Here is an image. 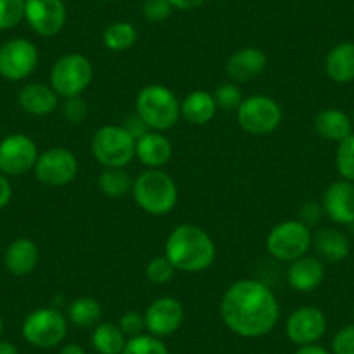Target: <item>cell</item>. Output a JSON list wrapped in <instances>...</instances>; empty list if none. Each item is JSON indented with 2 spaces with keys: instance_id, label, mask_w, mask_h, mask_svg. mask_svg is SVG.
Wrapping results in <instances>:
<instances>
[{
  "instance_id": "4fadbf2b",
  "label": "cell",
  "mask_w": 354,
  "mask_h": 354,
  "mask_svg": "<svg viewBox=\"0 0 354 354\" xmlns=\"http://www.w3.org/2000/svg\"><path fill=\"white\" fill-rule=\"evenodd\" d=\"M25 19L40 37H56L66 25V6L63 0H26Z\"/></svg>"
},
{
  "instance_id": "cb8c5ba5",
  "label": "cell",
  "mask_w": 354,
  "mask_h": 354,
  "mask_svg": "<svg viewBox=\"0 0 354 354\" xmlns=\"http://www.w3.org/2000/svg\"><path fill=\"white\" fill-rule=\"evenodd\" d=\"M217 113V104L214 94L209 91H192L181 101V117L192 125H205L214 120Z\"/></svg>"
},
{
  "instance_id": "e0dca14e",
  "label": "cell",
  "mask_w": 354,
  "mask_h": 354,
  "mask_svg": "<svg viewBox=\"0 0 354 354\" xmlns=\"http://www.w3.org/2000/svg\"><path fill=\"white\" fill-rule=\"evenodd\" d=\"M325 280V264L322 259L313 255H302L290 262L287 271V281L292 290L308 294L316 290Z\"/></svg>"
},
{
  "instance_id": "b9f144b4",
  "label": "cell",
  "mask_w": 354,
  "mask_h": 354,
  "mask_svg": "<svg viewBox=\"0 0 354 354\" xmlns=\"http://www.w3.org/2000/svg\"><path fill=\"white\" fill-rule=\"evenodd\" d=\"M169 2L174 9H179V11H193L205 4L207 0H169Z\"/></svg>"
},
{
  "instance_id": "7c38bea8",
  "label": "cell",
  "mask_w": 354,
  "mask_h": 354,
  "mask_svg": "<svg viewBox=\"0 0 354 354\" xmlns=\"http://www.w3.org/2000/svg\"><path fill=\"white\" fill-rule=\"evenodd\" d=\"M39 148L30 136L16 132L0 141V172L18 177L30 172L39 158Z\"/></svg>"
},
{
  "instance_id": "277c9868",
  "label": "cell",
  "mask_w": 354,
  "mask_h": 354,
  "mask_svg": "<svg viewBox=\"0 0 354 354\" xmlns=\"http://www.w3.org/2000/svg\"><path fill=\"white\" fill-rule=\"evenodd\" d=\"M136 115L149 131L165 132L176 127L181 118V101L165 85H146L136 97Z\"/></svg>"
},
{
  "instance_id": "ee69618b",
  "label": "cell",
  "mask_w": 354,
  "mask_h": 354,
  "mask_svg": "<svg viewBox=\"0 0 354 354\" xmlns=\"http://www.w3.org/2000/svg\"><path fill=\"white\" fill-rule=\"evenodd\" d=\"M59 354H85L84 347H80L78 344H64L63 347H61Z\"/></svg>"
},
{
  "instance_id": "8fae6325",
  "label": "cell",
  "mask_w": 354,
  "mask_h": 354,
  "mask_svg": "<svg viewBox=\"0 0 354 354\" xmlns=\"http://www.w3.org/2000/svg\"><path fill=\"white\" fill-rule=\"evenodd\" d=\"M37 181L50 188H63L75 181L78 160L68 148H49L40 153L33 167Z\"/></svg>"
},
{
  "instance_id": "9c48e42d",
  "label": "cell",
  "mask_w": 354,
  "mask_h": 354,
  "mask_svg": "<svg viewBox=\"0 0 354 354\" xmlns=\"http://www.w3.org/2000/svg\"><path fill=\"white\" fill-rule=\"evenodd\" d=\"M283 118L278 101L266 94H254L245 97L236 110L240 127L250 136H268L277 131Z\"/></svg>"
},
{
  "instance_id": "f1b7e54d",
  "label": "cell",
  "mask_w": 354,
  "mask_h": 354,
  "mask_svg": "<svg viewBox=\"0 0 354 354\" xmlns=\"http://www.w3.org/2000/svg\"><path fill=\"white\" fill-rule=\"evenodd\" d=\"M138 42V30L129 21H115L103 32V44L113 53H124Z\"/></svg>"
},
{
  "instance_id": "7dc6e473",
  "label": "cell",
  "mask_w": 354,
  "mask_h": 354,
  "mask_svg": "<svg viewBox=\"0 0 354 354\" xmlns=\"http://www.w3.org/2000/svg\"><path fill=\"white\" fill-rule=\"evenodd\" d=\"M101 2H111V0H101Z\"/></svg>"
},
{
  "instance_id": "ba28073f",
  "label": "cell",
  "mask_w": 354,
  "mask_h": 354,
  "mask_svg": "<svg viewBox=\"0 0 354 354\" xmlns=\"http://www.w3.org/2000/svg\"><path fill=\"white\" fill-rule=\"evenodd\" d=\"M313 245V234L309 226L302 221L290 219L277 224L268 233L266 248L277 261L292 262L309 252Z\"/></svg>"
},
{
  "instance_id": "ffe728a7",
  "label": "cell",
  "mask_w": 354,
  "mask_h": 354,
  "mask_svg": "<svg viewBox=\"0 0 354 354\" xmlns=\"http://www.w3.org/2000/svg\"><path fill=\"white\" fill-rule=\"evenodd\" d=\"M40 252L39 247L30 238H18V240L11 241L6 248L4 254V264L6 270L12 274V277H28L33 273V270L39 264Z\"/></svg>"
},
{
  "instance_id": "d590c367",
  "label": "cell",
  "mask_w": 354,
  "mask_h": 354,
  "mask_svg": "<svg viewBox=\"0 0 354 354\" xmlns=\"http://www.w3.org/2000/svg\"><path fill=\"white\" fill-rule=\"evenodd\" d=\"M172 6L169 0H145L142 4V16L146 21L162 23L172 15Z\"/></svg>"
},
{
  "instance_id": "9a60e30c",
  "label": "cell",
  "mask_w": 354,
  "mask_h": 354,
  "mask_svg": "<svg viewBox=\"0 0 354 354\" xmlns=\"http://www.w3.org/2000/svg\"><path fill=\"white\" fill-rule=\"evenodd\" d=\"M145 325L151 335L169 337L181 328L185 322V308L177 299L158 297L146 308Z\"/></svg>"
},
{
  "instance_id": "2e32d148",
  "label": "cell",
  "mask_w": 354,
  "mask_h": 354,
  "mask_svg": "<svg viewBox=\"0 0 354 354\" xmlns=\"http://www.w3.org/2000/svg\"><path fill=\"white\" fill-rule=\"evenodd\" d=\"M323 212L335 224H354V183L340 179L332 183L323 193Z\"/></svg>"
},
{
  "instance_id": "bcb514c9",
  "label": "cell",
  "mask_w": 354,
  "mask_h": 354,
  "mask_svg": "<svg viewBox=\"0 0 354 354\" xmlns=\"http://www.w3.org/2000/svg\"><path fill=\"white\" fill-rule=\"evenodd\" d=\"M2 330H4V319L0 316V335H2Z\"/></svg>"
},
{
  "instance_id": "5bb4252c",
  "label": "cell",
  "mask_w": 354,
  "mask_h": 354,
  "mask_svg": "<svg viewBox=\"0 0 354 354\" xmlns=\"http://www.w3.org/2000/svg\"><path fill=\"white\" fill-rule=\"evenodd\" d=\"M326 332V316L315 306H302L295 309L287 319L285 333L295 346L316 344Z\"/></svg>"
},
{
  "instance_id": "8992f818",
  "label": "cell",
  "mask_w": 354,
  "mask_h": 354,
  "mask_svg": "<svg viewBox=\"0 0 354 354\" xmlns=\"http://www.w3.org/2000/svg\"><path fill=\"white\" fill-rule=\"evenodd\" d=\"M94 66L88 57L80 53H68L54 63L49 82L54 93L59 97L80 96L88 85L93 84Z\"/></svg>"
},
{
  "instance_id": "d4e9b609",
  "label": "cell",
  "mask_w": 354,
  "mask_h": 354,
  "mask_svg": "<svg viewBox=\"0 0 354 354\" xmlns=\"http://www.w3.org/2000/svg\"><path fill=\"white\" fill-rule=\"evenodd\" d=\"M313 243H315L319 259L332 262V264L342 262L351 252L349 238L342 231L335 230V227H325V230L319 231L315 240H313Z\"/></svg>"
},
{
  "instance_id": "603a6c76",
  "label": "cell",
  "mask_w": 354,
  "mask_h": 354,
  "mask_svg": "<svg viewBox=\"0 0 354 354\" xmlns=\"http://www.w3.org/2000/svg\"><path fill=\"white\" fill-rule=\"evenodd\" d=\"M325 71L335 84H349L354 80V42H340L328 50L325 57Z\"/></svg>"
},
{
  "instance_id": "484cf974",
  "label": "cell",
  "mask_w": 354,
  "mask_h": 354,
  "mask_svg": "<svg viewBox=\"0 0 354 354\" xmlns=\"http://www.w3.org/2000/svg\"><path fill=\"white\" fill-rule=\"evenodd\" d=\"M91 342L100 354H122L127 339H125L120 326L115 325V323H97L94 326Z\"/></svg>"
},
{
  "instance_id": "52a82bcc",
  "label": "cell",
  "mask_w": 354,
  "mask_h": 354,
  "mask_svg": "<svg viewBox=\"0 0 354 354\" xmlns=\"http://www.w3.org/2000/svg\"><path fill=\"white\" fill-rule=\"evenodd\" d=\"M68 333L66 316L56 308H39L30 313L21 325V335L30 346L53 349L59 346Z\"/></svg>"
},
{
  "instance_id": "f546056e",
  "label": "cell",
  "mask_w": 354,
  "mask_h": 354,
  "mask_svg": "<svg viewBox=\"0 0 354 354\" xmlns=\"http://www.w3.org/2000/svg\"><path fill=\"white\" fill-rule=\"evenodd\" d=\"M122 354H170L167 346L160 337L151 333H139L127 339L125 349Z\"/></svg>"
},
{
  "instance_id": "60d3db41",
  "label": "cell",
  "mask_w": 354,
  "mask_h": 354,
  "mask_svg": "<svg viewBox=\"0 0 354 354\" xmlns=\"http://www.w3.org/2000/svg\"><path fill=\"white\" fill-rule=\"evenodd\" d=\"M12 200V185L9 181V177L0 172V210L11 203Z\"/></svg>"
},
{
  "instance_id": "ab89813d",
  "label": "cell",
  "mask_w": 354,
  "mask_h": 354,
  "mask_svg": "<svg viewBox=\"0 0 354 354\" xmlns=\"http://www.w3.org/2000/svg\"><path fill=\"white\" fill-rule=\"evenodd\" d=\"M122 125H124L125 131H127L129 134H131L132 138L136 139V141H138L139 138H142L146 132H149L148 125H146L145 122L141 120V117H139V115H136V113L129 115V117L125 118V124H122Z\"/></svg>"
},
{
  "instance_id": "c3c4849f",
  "label": "cell",
  "mask_w": 354,
  "mask_h": 354,
  "mask_svg": "<svg viewBox=\"0 0 354 354\" xmlns=\"http://www.w3.org/2000/svg\"><path fill=\"white\" fill-rule=\"evenodd\" d=\"M353 125H354V113H353Z\"/></svg>"
},
{
  "instance_id": "d6a6232c",
  "label": "cell",
  "mask_w": 354,
  "mask_h": 354,
  "mask_svg": "<svg viewBox=\"0 0 354 354\" xmlns=\"http://www.w3.org/2000/svg\"><path fill=\"white\" fill-rule=\"evenodd\" d=\"M26 0H0V32L12 30L25 19Z\"/></svg>"
},
{
  "instance_id": "74e56055",
  "label": "cell",
  "mask_w": 354,
  "mask_h": 354,
  "mask_svg": "<svg viewBox=\"0 0 354 354\" xmlns=\"http://www.w3.org/2000/svg\"><path fill=\"white\" fill-rule=\"evenodd\" d=\"M118 326L124 332L125 337H136L139 333H142V330L146 328L145 325V316L138 311H127L120 316L118 319Z\"/></svg>"
},
{
  "instance_id": "d6986e66",
  "label": "cell",
  "mask_w": 354,
  "mask_h": 354,
  "mask_svg": "<svg viewBox=\"0 0 354 354\" xmlns=\"http://www.w3.org/2000/svg\"><path fill=\"white\" fill-rule=\"evenodd\" d=\"M18 103L25 113L33 117H46L59 108V96L50 85L32 82L19 91Z\"/></svg>"
},
{
  "instance_id": "30bf717a",
  "label": "cell",
  "mask_w": 354,
  "mask_h": 354,
  "mask_svg": "<svg viewBox=\"0 0 354 354\" xmlns=\"http://www.w3.org/2000/svg\"><path fill=\"white\" fill-rule=\"evenodd\" d=\"M39 66V49L28 39L8 40L0 46V77L9 82L26 80Z\"/></svg>"
},
{
  "instance_id": "f6af8a7d",
  "label": "cell",
  "mask_w": 354,
  "mask_h": 354,
  "mask_svg": "<svg viewBox=\"0 0 354 354\" xmlns=\"http://www.w3.org/2000/svg\"><path fill=\"white\" fill-rule=\"evenodd\" d=\"M0 354H19V351L9 340H0Z\"/></svg>"
},
{
  "instance_id": "f35d334b",
  "label": "cell",
  "mask_w": 354,
  "mask_h": 354,
  "mask_svg": "<svg viewBox=\"0 0 354 354\" xmlns=\"http://www.w3.org/2000/svg\"><path fill=\"white\" fill-rule=\"evenodd\" d=\"M322 216H325L323 205L316 202H308L306 205H302L301 212H299V221H302L306 226H313V224L319 223Z\"/></svg>"
},
{
  "instance_id": "836d02e7",
  "label": "cell",
  "mask_w": 354,
  "mask_h": 354,
  "mask_svg": "<svg viewBox=\"0 0 354 354\" xmlns=\"http://www.w3.org/2000/svg\"><path fill=\"white\" fill-rule=\"evenodd\" d=\"M174 273H176V268L172 266V262L165 257V255H156L151 261L146 264L145 274L151 283L155 285H163L169 283L172 280Z\"/></svg>"
},
{
  "instance_id": "1f68e13d",
  "label": "cell",
  "mask_w": 354,
  "mask_h": 354,
  "mask_svg": "<svg viewBox=\"0 0 354 354\" xmlns=\"http://www.w3.org/2000/svg\"><path fill=\"white\" fill-rule=\"evenodd\" d=\"M337 172L340 174L342 179L354 183V134L339 142L335 155Z\"/></svg>"
},
{
  "instance_id": "5b68a950",
  "label": "cell",
  "mask_w": 354,
  "mask_h": 354,
  "mask_svg": "<svg viewBox=\"0 0 354 354\" xmlns=\"http://www.w3.org/2000/svg\"><path fill=\"white\" fill-rule=\"evenodd\" d=\"M91 151L104 169H125L136 158V139L124 125H104L94 134Z\"/></svg>"
},
{
  "instance_id": "7bdbcfd3",
  "label": "cell",
  "mask_w": 354,
  "mask_h": 354,
  "mask_svg": "<svg viewBox=\"0 0 354 354\" xmlns=\"http://www.w3.org/2000/svg\"><path fill=\"white\" fill-rule=\"evenodd\" d=\"M295 354H330L325 347L318 346V344H309V346H301Z\"/></svg>"
},
{
  "instance_id": "4316f807",
  "label": "cell",
  "mask_w": 354,
  "mask_h": 354,
  "mask_svg": "<svg viewBox=\"0 0 354 354\" xmlns=\"http://www.w3.org/2000/svg\"><path fill=\"white\" fill-rule=\"evenodd\" d=\"M66 316L78 328H94L103 316V308L94 297H78L70 302Z\"/></svg>"
},
{
  "instance_id": "7402d4cb",
  "label": "cell",
  "mask_w": 354,
  "mask_h": 354,
  "mask_svg": "<svg viewBox=\"0 0 354 354\" xmlns=\"http://www.w3.org/2000/svg\"><path fill=\"white\" fill-rule=\"evenodd\" d=\"M313 125H315L316 134L325 141L342 142L344 139L354 134L353 118L337 108H326V110L319 111L313 120Z\"/></svg>"
},
{
  "instance_id": "ac0fdd59",
  "label": "cell",
  "mask_w": 354,
  "mask_h": 354,
  "mask_svg": "<svg viewBox=\"0 0 354 354\" xmlns=\"http://www.w3.org/2000/svg\"><path fill=\"white\" fill-rule=\"evenodd\" d=\"M268 66L264 50L257 47H241L230 56L226 63V73L234 84H245L257 78Z\"/></svg>"
},
{
  "instance_id": "44dd1931",
  "label": "cell",
  "mask_w": 354,
  "mask_h": 354,
  "mask_svg": "<svg viewBox=\"0 0 354 354\" xmlns=\"http://www.w3.org/2000/svg\"><path fill=\"white\" fill-rule=\"evenodd\" d=\"M136 158L148 169H162L172 158V145L163 132L149 131L136 141Z\"/></svg>"
},
{
  "instance_id": "4dcf8cb0",
  "label": "cell",
  "mask_w": 354,
  "mask_h": 354,
  "mask_svg": "<svg viewBox=\"0 0 354 354\" xmlns=\"http://www.w3.org/2000/svg\"><path fill=\"white\" fill-rule=\"evenodd\" d=\"M212 94L214 100H216L217 110L221 111H236L245 100L241 88L234 82L219 85Z\"/></svg>"
},
{
  "instance_id": "83f0119b",
  "label": "cell",
  "mask_w": 354,
  "mask_h": 354,
  "mask_svg": "<svg viewBox=\"0 0 354 354\" xmlns=\"http://www.w3.org/2000/svg\"><path fill=\"white\" fill-rule=\"evenodd\" d=\"M134 179L125 169H104L97 177V188L108 198H122L132 193Z\"/></svg>"
},
{
  "instance_id": "6da1fadb",
  "label": "cell",
  "mask_w": 354,
  "mask_h": 354,
  "mask_svg": "<svg viewBox=\"0 0 354 354\" xmlns=\"http://www.w3.org/2000/svg\"><path fill=\"white\" fill-rule=\"evenodd\" d=\"M219 313L231 332L245 339H259L277 326L280 304L268 285L254 278H243L226 288Z\"/></svg>"
},
{
  "instance_id": "8d00e7d4",
  "label": "cell",
  "mask_w": 354,
  "mask_h": 354,
  "mask_svg": "<svg viewBox=\"0 0 354 354\" xmlns=\"http://www.w3.org/2000/svg\"><path fill=\"white\" fill-rule=\"evenodd\" d=\"M333 354H354V323L342 326L332 339Z\"/></svg>"
},
{
  "instance_id": "3957f363",
  "label": "cell",
  "mask_w": 354,
  "mask_h": 354,
  "mask_svg": "<svg viewBox=\"0 0 354 354\" xmlns=\"http://www.w3.org/2000/svg\"><path fill=\"white\" fill-rule=\"evenodd\" d=\"M136 205L149 216H165L172 212L179 200L177 185L162 169H148L139 174L132 186Z\"/></svg>"
},
{
  "instance_id": "7a4b0ae2",
  "label": "cell",
  "mask_w": 354,
  "mask_h": 354,
  "mask_svg": "<svg viewBox=\"0 0 354 354\" xmlns=\"http://www.w3.org/2000/svg\"><path fill=\"white\" fill-rule=\"evenodd\" d=\"M163 255L172 262L176 271L202 273L214 264L217 250L203 227L196 224H179L167 236Z\"/></svg>"
},
{
  "instance_id": "e575fe53",
  "label": "cell",
  "mask_w": 354,
  "mask_h": 354,
  "mask_svg": "<svg viewBox=\"0 0 354 354\" xmlns=\"http://www.w3.org/2000/svg\"><path fill=\"white\" fill-rule=\"evenodd\" d=\"M61 115L66 122L73 125H80L84 124L85 118H87L88 110H87V103L82 100L80 96L75 97H66L61 104Z\"/></svg>"
}]
</instances>
